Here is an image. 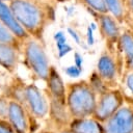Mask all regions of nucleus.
<instances>
[{
	"instance_id": "obj_1",
	"label": "nucleus",
	"mask_w": 133,
	"mask_h": 133,
	"mask_svg": "<svg viewBox=\"0 0 133 133\" xmlns=\"http://www.w3.org/2000/svg\"><path fill=\"white\" fill-rule=\"evenodd\" d=\"M8 4L30 37L42 42L47 25L53 20L50 7L36 0H12Z\"/></svg>"
},
{
	"instance_id": "obj_2",
	"label": "nucleus",
	"mask_w": 133,
	"mask_h": 133,
	"mask_svg": "<svg viewBox=\"0 0 133 133\" xmlns=\"http://www.w3.org/2000/svg\"><path fill=\"white\" fill-rule=\"evenodd\" d=\"M97 92L89 82L79 81L66 85V108L72 118H83L94 115L97 105Z\"/></svg>"
},
{
	"instance_id": "obj_3",
	"label": "nucleus",
	"mask_w": 133,
	"mask_h": 133,
	"mask_svg": "<svg viewBox=\"0 0 133 133\" xmlns=\"http://www.w3.org/2000/svg\"><path fill=\"white\" fill-rule=\"evenodd\" d=\"M24 62L30 72L39 80L47 81L51 69L48 55L42 43L35 38H28L23 43Z\"/></svg>"
},
{
	"instance_id": "obj_4",
	"label": "nucleus",
	"mask_w": 133,
	"mask_h": 133,
	"mask_svg": "<svg viewBox=\"0 0 133 133\" xmlns=\"http://www.w3.org/2000/svg\"><path fill=\"white\" fill-rule=\"evenodd\" d=\"M123 101H124V98L119 90L107 89L105 92L99 96L92 116L103 124L118 108L123 106Z\"/></svg>"
},
{
	"instance_id": "obj_5",
	"label": "nucleus",
	"mask_w": 133,
	"mask_h": 133,
	"mask_svg": "<svg viewBox=\"0 0 133 133\" xmlns=\"http://www.w3.org/2000/svg\"><path fill=\"white\" fill-rule=\"evenodd\" d=\"M104 133H133V108L122 106L103 123Z\"/></svg>"
},
{
	"instance_id": "obj_6",
	"label": "nucleus",
	"mask_w": 133,
	"mask_h": 133,
	"mask_svg": "<svg viewBox=\"0 0 133 133\" xmlns=\"http://www.w3.org/2000/svg\"><path fill=\"white\" fill-rule=\"evenodd\" d=\"M25 107L30 115L35 118H44L49 114L50 104L43 91L35 84H26Z\"/></svg>"
},
{
	"instance_id": "obj_7",
	"label": "nucleus",
	"mask_w": 133,
	"mask_h": 133,
	"mask_svg": "<svg viewBox=\"0 0 133 133\" xmlns=\"http://www.w3.org/2000/svg\"><path fill=\"white\" fill-rule=\"evenodd\" d=\"M29 116L30 113L23 104L15 100H10L7 119L17 133H29Z\"/></svg>"
},
{
	"instance_id": "obj_8",
	"label": "nucleus",
	"mask_w": 133,
	"mask_h": 133,
	"mask_svg": "<svg viewBox=\"0 0 133 133\" xmlns=\"http://www.w3.org/2000/svg\"><path fill=\"white\" fill-rule=\"evenodd\" d=\"M99 31L102 37L110 45L118 43L122 34L119 23L110 14H97Z\"/></svg>"
},
{
	"instance_id": "obj_9",
	"label": "nucleus",
	"mask_w": 133,
	"mask_h": 133,
	"mask_svg": "<svg viewBox=\"0 0 133 133\" xmlns=\"http://www.w3.org/2000/svg\"><path fill=\"white\" fill-rule=\"evenodd\" d=\"M0 21L14 33L15 36H17L22 43L30 38V35L27 33V31L22 27V25L17 20L16 16L14 15L10 6L8 3L3 2L0 0Z\"/></svg>"
},
{
	"instance_id": "obj_10",
	"label": "nucleus",
	"mask_w": 133,
	"mask_h": 133,
	"mask_svg": "<svg viewBox=\"0 0 133 133\" xmlns=\"http://www.w3.org/2000/svg\"><path fill=\"white\" fill-rule=\"evenodd\" d=\"M46 82H47V86H48L49 98L66 104V102H65L66 85L64 84L61 76L59 75V73L57 72V70L54 66H51L49 76H48V79Z\"/></svg>"
},
{
	"instance_id": "obj_11",
	"label": "nucleus",
	"mask_w": 133,
	"mask_h": 133,
	"mask_svg": "<svg viewBox=\"0 0 133 133\" xmlns=\"http://www.w3.org/2000/svg\"><path fill=\"white\" fill-rule=\"evenodd\" d=\"M19 53V47L7 43H0V66L8 73H15L20 59Z\"/></svg>"
},
{
	"instance_id": "obj_12",
	"label": "nucleus",
	"mask_w": 133,
	"mask_h": 133,
	"mask_svg": "<svg viewBox=\"0 0 133 133\" xmlns=\"http://www.w3.org/2000/svg\"><path fill=\"white\" fill-rule=\"evenodd\" d=\"M97 72L107 83L113 82L117 75V65L114 57L109 52H103L97 62Z\"/></svg>"
},
{
	"instance_id": "obj_13",
	"label": "nucleus",
	"mask_w": 133,
	"mask_h": 133,
	"mask_svg": "<svg viewBox=\"0 0 133 133\" xmlns=\"http://www.w3.org/2000/svg\"><path fill=\"white\" fill-rule=\"evenodd\" d=\"M69 129L74 133H104L103 124L92 117L72 118L69 124Z\"/></svg>"
},
{
	"instance_id": "obj_14",
	"label": "nucleus",
	"mask_w": 133,
	"mask_h": 133,
	"mask_svg": "<svg viewBox=\"0 0 133 133\" xmlns=\"http://www.w3.org/2000/svg\"><path fill=\"white\" fill-rule=\"evenodd\" d=\"M49 114L51 119L58 126H65L70 124V113L66 108V104L61 103L59 101H56L54 99L49 98Z\"/></svg>"
},
{
	"instance_id": "obj_15",
	"label": "nucleus",
	"mask_w": 133,
	"mask_h": 133,
	"mask_svg": "<svg viewBox=\"0 0 133 133\" xmlns=\"http://www.w3.org/2000/svg\"><path fill=\"white\" fill-rule=\"evenodd\" d=\"M118 46L124 55V61L129 71H133V33L124 31L118 39Z\"/></svg>"
},
{
	"instance_id": "obj_16",
	"label": "nucleus",
	"mask_w": 133,
	"mask_h": 133,
	"mask_svg": "<svg viewBox=\"0 0 133 133\" xmlns=\"http://www.w3.org/2000/svg\"><path fill=\"white\" fill-rule=\"evenodd\" d=\"M108 12L117 20L119 24L124 23L127 18L128 7L127 0H104Z\"/></svg>"
},
{
	"instance_id": "obj_17",
	"label": "nucleus",
	"mask_w": 133,
	"mask_h": 133,
	"mask_svg": "<svg viewBox=\"0 0 133 133\" xmlns=\"http://www.w3.org/2000/svg\"><path fill=\"white\" fill-rule=\"evenodd\" d=\"M25 88H26L25 83H23L21 81L16 82L10 86L7 97L10 100H15L25 106Z\"/></svg>"
},
{
	"instance_id": "obj_18",
	"label": "nucleus",
	"mask_w": 133,
	"mask_h": 133,
	"mask_svg": "<svg viewBox=\"0 0 133 133\" xmlns=\"http://www.w3.org/2000/svg\"><path fill=\"white\" fill-rule=\"evenodd\" d=\"M0 43L11 44L19 48H21V46L23 45V43L17 36H15L14 33L1 21H0Z\"/></svg>"
},
{
	"instance_id": "obj_19",
	"label": "nucleus",
	"mask_w": 133,
	"mask_h": 133,
	"mask_svg": "<svg viewBox=\"0 0 133 133\" xmlns=\"http://www.w3.org/2000/svg\"><path fill=\"white\" fill-rule=\"evenodd\" d=\"M105 83L106 82L100 77V75L98 74V72L92 73L91 78L89 79V84L91 85V87L94 88V90L97 94L101 95V94H103V92H105L107 90V87H106Z\"/></svg>"
},
{
	"instance_id": "obj_20",
	"label": "nucleus",
	"mask_w": 133,
	"mask_h": 133,
	"mask_svg": "<svg viewBox=\"0 0 133 133\" xmlns=\"http://www.w3.org/2000/svg\"><path fill=\"white\" fill-rule=\"evenodd\" d=\"M83 3L97 14H109L104 0H82Z\"/></svg>"
},
{
	"instance_id": "obj_21",
	"label": "nucleus",
	"mask_w": 133,
	"mask_h": 133,
	"mask_svg": "<svg viewBox=\"0 0 133 133\" xmlns=\"http://www.w3.org/2000/svg\"><path fill=\"white\" fill-rule=\"evenodd\" d=\"M10 99L7 95H0V118H7Z\"/></svg>"
},
{
	"instance_id": "obj_22",
	"label": "nucleus",
	"mask_w": 133,
	"mask_h": 133,
	"mask_svg": "<svg viewBox=\"0 0 133 133\" xmlns=\"http://www.w3.org/2000/svg\"><path fill=\"white\" fill-rule=\"evenodd\" d=\"M64 72H65V74H66L68 76H70V77H72V78H77V77H79V76L81 75V73H82V68H80V66H78V65H76V64L74 63L73 65L66 66V68L64 69Z\"/></svg>"
},
{
	"instance_id": "obj_23",
	"label": "nucleus",
	"mask_w": 133,
	"mask_h": 133,
	"mask_svg": "<svg viewBox=\"0 0 133 133\" xmlns=\"http://www.w3.org/2000/svg\"><path fill=\"white\" fill-rule=\"evenodd\" d=\"M0 133H17L7 118H0Z\"/></svg>"
},
{
	"instance_id": "obj_24",
	"label": "nucleus",
	"mask_w": 133,
	"mask_h": 133,
	"mask_svg": "<svg viewBox=\"0 0 133 133\" xmlns=\"http://www.w3.org/2000/svg\"><path fill=\"white\" fill-rule=\"evenodd\" d=\"M56 48H57V52H58V57H59V58L64 57L65 55H68V54L72 51V47H71L68 43H65V44H63V45L56 46Z\"/></svg>"
},
{
	"instance_id": "obj_25",
	"label": "nucleus",
	"mask_w": 133,
	"mask_h": 133,
	"mask_svg": "<svg viewBox=\"0 0 133 133\" xmlns=\"http://www.w3.org/2000/svg\"><path fill=\"white\" fill-rule=\"evenodd\" d=\"M54 39H55L56 46L63 45V44H65V43H66V37H65V34H64L62 31H57V32L54 34Z\"/></svg>"
},
{
	"instance_id": "obj_26",
	"label": "nucleus",
	"mask_w": 133,
	"mask_h": 133,
	"mask_svg": "<svg viewBox=\"0 0 133 133\" xmlns=\"http://www.w3.org/2000/svg\"><path fill=\"white\" fill-rule=\"evenodd\" d=\"M125 82H126V86L128 87L129 91L133 95V71H129V73L126 76Z\"/></svg>"
},
{
	"instance_id": "obj_27",
	"label": "nucleus",
	"mask_w": 133,
	"mask_h": 133,
	"mask_svg": "<svg viewBox=\"0 0 133 133\" xmlns=\"http://www.w3.org/2000/svg\"><path fill=\"white\" fill-rule=\"evenodd\" d=\"M74 61H75V64L82 68V63H83V57L79 54V53H75L74 54Z\"/></svg>"
},
{
	"instance_id": "obj_28",
	"label": "nucleus",
	"mask_w": 133,
	"mask_h": 133,
	"mask_svg": "<svg viewBox=\"0 0 133 133\" xmlns=\"http://www.w3.org/2000/svg\"><path fill=\"white\" fill-rule=\"evenodd\" d=\"M68 32H69V33L71 34V36L75 39V42H76V43H78V44L80 43V37L77 35V33H76L72 28H69V29H68Z\"/></svg>"
},
{
	"instance_id": "obj_29",
	"label": "nucleus",
	"mask_w": 133,
	"mask_h": 133,
	"mask_svg": "<svg viewBox=\"0 0 133 133\" xmlns=\"http://www.w3.org/2000/svg\"><path fill=\"white\" fill-rule=\"evenodd\" d=\"M87 38H88V44L92 45L94 44V36H92V30L90 27L87 28Z\"/></svg>"
},
{
	"instance_id": "obj_30",
	"label": "nucleus",
	"mask_w": 133,
	"mask_h": 133,
	"mask_svg": "<svg viewBox=\"0 0 133 133\" xmlns=\"http://www.w3.org/2000/svg\"><path fill=\"white\" fill-rule=\"evenodd\" d=\"M127 7H128V10L133 16V0H127Z\"/></svg>"
},
{
	"instance_id": "obj_31",
	"label": "nucleus",
	"mask_w": 133,
	"mask_h": 133,
	"mask_svg": "<svg viewBox=\"0 0 133 133\" xmlns=\"http://www.w3.org/2000/svg\"><path fill=\"white\" fill-rule=\"evenodd\" d=\"M59 133H74V132H73V131H72L71 129L66 128V129H62V130H61V131H60Z\"/></svg>"
},
{
	"instance_id": "obj_32",
	"label": "nucleus",
	"mask_w": 133,
	"mask_h": 133,
	"mask_svg": "<svg viewBox=\"0 0 133 133\" xmlns=\"http://www.w3.org/2000/svg\"><path fill=\"white\" fill-rule=\"evenodd\" d=\"M35 133H54V132H52L50 130H39V131H37Z\"/></svg>"
},
{
	"instance_id": "obj_33",
	"label": "nucleus",
	"mask_w": 133,
	"mask_h": 133,
	"mask_svg": "<svg viewBox=\"0 0 133 133\" xmlns=\"http://www.w3.org/2000/svg\"><path fill=\"white\" fill-rule=\"evenodd\" d=\"M1 1H3V2H7V3H9V2H11L12 0H1Z\"/></svg>"
}]
</instances>
